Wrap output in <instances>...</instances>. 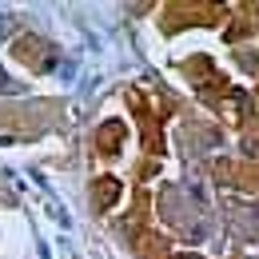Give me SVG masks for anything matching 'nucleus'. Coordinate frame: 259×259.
Listing matches in <instances>:
<instances>
[{
    "mask_svg": "<svg viewBox=\"0 0 259 259\" xmlns=\"http://www.w3.org/2000/svg\"><path fill=\"white\" fill-rule=\"evenodd\" d=\"M0 92H20V84H12L8 72H0Z\"/></svg>",
    "mask_w": 259,
    "mask_h": 259,
    "instance_id": "obj_1",
    "label": "nucleus"
},
{
    "mask_svg": "<svg viewBox=\"0 0 259 259\" xmlns=\"http://www.w3.org/2000/svg\"><path fill=\"white\" fill-rule=\"evenodd\" d=\"M184 259H188V255H184Z\"/></svg>",
    "mask_w": 259,
    "mask_h": 259,
    "instance_id": "obj_2",
    "label": "nucleus"
}]
</instances>
